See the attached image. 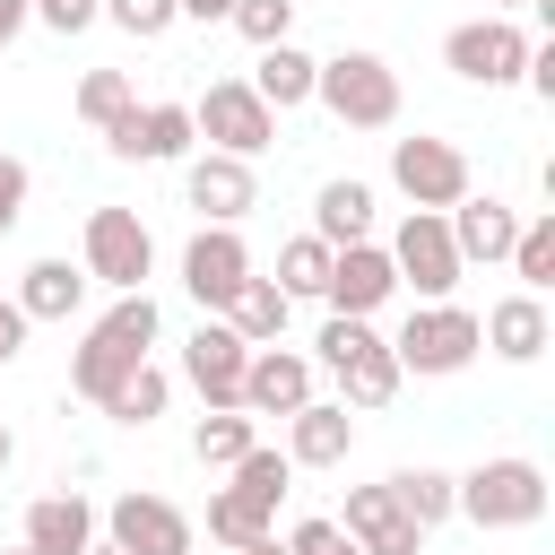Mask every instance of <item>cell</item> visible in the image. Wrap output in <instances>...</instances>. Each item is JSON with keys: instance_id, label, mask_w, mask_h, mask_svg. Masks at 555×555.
<instances>
[{"instance_id": "24", "label": "cell", "mask_w": 555, "mask_h": 555, "mask_svg": "<svg viewBox=\"0 0 555 555\" xmlns=\"http://www.w3.org/2000/svg\"><path fill=\"white\" fill-rule=\"evenodd\" d=\"M312 52H295V43H260V69H251V95L269 104V113H295V104H312Z\"/></svg>"}, {"instance_id": "8", "label": "cell", "mask_w": 555, "mask_h": 555, "mask_svg": "<svg viewBox=\"0 0 555 555\" xmlns=\"http://www.w3.org/2000/svg\"><path fill=\"white\" fill-rule=\"evenodd\" d=\"M191 130L217 147V156H260L278 139V113L251 95V78H208V95L191 104Z\"/></svg>"}, {"instance_id": "20", "label": "cell", "mask_w": 555, "mask_h": 555, "mask_svg": "<svg viewBox=\"0 0 555 555\" xmlns=\"http://www.w3.org/2000/svg\"><path fill=\"white\" fill-rule=\"evenodd\" d=\"M338 529H347V538H356L364 555H416V546H425V529H416V520H408V512L390 503V486H356V494H347V520H338Z\"/></svg>"}, {"instance_id": "32", "label": "cell", "mask_w": 555, "mask_h": 555, "mask_svg": "<svg viewBox=\"0 0 555 555\" xmlns=\"http://www.w3.org/2000/svg\"><path fill=\"white\" fill-rule=\"evenodd\" d=\"M321 278H330V243L321 234H295L278 251V295H321Z\"/></svg>"}, {"instance_id": "29", "label": "cell", "mask_w": 555, "mask_h": 555, "mask_svg": "<svg viewBox=\"0 0 555 555\" xmlns=\"http://www.w3.org/2000/svg\"><path fill=\"white\" fill-rule=\"evenodd\" d=\"M165 399H173V382H165L156 364H139V373H121V382H113L95 408H104L113 425H156V416H165Z\"/></svg>"}, {"instance_id": "16", "label": "cell", "mask_w": 555, "mask_h": 555, "mask_svg": "<svg viewBox=\"0 0 555 555\" xmlns=\"http://www.w3.org/2000/svg\"><path fill=\"white\" fill-rule=\"evenodd\" d=\"M243 278H251V251H243L234 225H199V234L182 243V286H191L199 312H225V295H234Z\"/></svg>"}, {"instance_id": "21", "label": "cell", "mask_w": 555, "mask_h": 555, "mask_svg": "<svg viewBox=\"0 0 555 555\" xmlns=\"http://www.w3.org/2000/svg\"><path fill=\"white\" fill-rule=\"evenodd\" d=\"M17 546H35V555H87L95 546V503L87 494H35Z\"/></svg>"}, {"instance_id": "10", "label": "cell", "mask_w": 555, "mask_h": 555, "mask_svg": "<svg viewBox=\"0 0 555 555\" xmlns=\"http://www.w3.org/2000/svg\"><path fill=\"white\" fill-rule=\"evenodd\" d=\"M390 182L408 208H460L468 199V156L451 139H390Z\"/></svg>"}, {"instance_id": "19", "label": "cell", "mask_w": 555, "mask_h": 555, "mask_svg": "<svg viewBox=\"0 0 555 555\" xmlns=\"http://www.w3.org/2000/svg\"><path fill=\"white\" fill-rule=\"evenodd\" d=\"M356 451V416L338 408V399H304L295 416H286V460L295 468H338Z\"/></svg>"}, {"instance_id": "41", "label": "cell", "mask_w": 555, "mask_h": 555, "mask_svg": "<svg viewBox=\"0 0 555 555\" xmlns=\"http://www.w3.org/2000/svg\"><path fill=\"white\" fill-rule=\"evenodd\" d=\"M17 35H26V0H0V52H9Z\"/></svg>"}, {"instance_id": "25", "label": "cell", "mask_w": 555, "mask_h": 555, "mask_svg": "<svg viewBox=\"0 0 555 555\" xmlns=\"http://www.w3.org/2000/svg\"><path fill=\"white\" fill-rule=\"evenodd\" d=\"M78 304H87V269H69V260H35L17 278V312L26 321H69Z\"/></svg>"}, {"instance_id": "4", "label": "cell", "mask_w": 555, "mask_h": 555, "mask_svg": "<svg viewBox=\"0 0 555 555\" xmlns=\"http://www.w3.org/2000/svg\"><path fill=\"white\" fill-rule=\"evenodd\" d=\"M477 312H460L451 295L442 304H416L408 321H399V338H390V356H399V373H416V382H451V373H468L477 364Z\"/></svg>"}, {"instance_id": "28", "label": "cell", "mask_w": 555, "mask_h": 555, "mask_svg": "<svg viewBox=\"0 0 555 555\" xmlns=\"http://www.w3.org/2000/svg\"><path fill=\"white\" fill-rule=\"evenodd\" d=\"M251 442H260L251 408H208V416L191 425V460H199V468H234V460H243Z\"/></svg>"}, {"instance_id": "46", "label": "cell", "mask_w": 555, "mask_h": 555, "mask_svg": "<svg viewBox=\"0 0 555 555\" xmlns=\"http://www.w3.org/2000/svg\"><path fill=\"white\" fill-rule=\"evenodd\" d=\"M494 9H529V0H494Z\"/></svg>"}, {"instance_id": "31", "label": "cell", "mask_w": 555, "mask_h": 555, "mask_svg": "<svg viewBox=\"0 0 555 555\" xmlns=\"http://www.w3.org/2000/svg\"><path fill=\"white\" fill-rule=\"evenodd\" d=\"M512 278H520L529 295L555 286V217H520V234H512Z\"/></svg>"}, {"instance_id": "35", "label": "cell", "mask_w": 555, "mask_h": 555, "mask_svg": "<svg viewBox=\"0 0 555 555\" xmlns=\"http://www.w3.org/2000/svg\"><path fill=\"white\" fill-rule=\"evenodd\" d=\"M95 17H113V26L139 35V43H156V35L173 26V0H95Z\"/></svg>"}, {"instance_id": "45", "label": "cell", "mask_w": 555, "mask_h": 555, "mask_svg": "<svg viewBox=\"0 0 555 555\" xmlns=\"http://www.w3.org/2000/svg\"><path fill=\"white\" fill-rule=\"evenodd\" d=\"M338 555H364V546H356V538H347V546H338Z\"/></svg>"}, {"instance_id": "12", "label": "cell", "mask_w": 555, "mask_h": 555, "mask_svg": "<svg viewBox=\"0 0 555 555\" xmlns=\"http://www.w3.org/2000/svg\"><path fill=\"white\" fill-rule=\"evenodd\" d=\"M243 364H251V347H243L217 312L182 338V382L199 390V408H243Z\"/></svg>"}, {"instance_id": "13", "label": "cell", "mask_w": 555, "mask_h": 555, "mask_svg": "<svg viewBox=\"0 0 555 555\" xmlns=\"http://www.w3.org/2000/svg\"><path fill=\"white\" fill-rule=\"evenodd\" d=\"M191 104H130L121 121H104V147L121 156V165H173V156H191Z\"/></svg>"}, {"instance_id": "9", "label": "cell", "mask_w": 555, "mask_h": 555, "mask_svg": "<svg viewBox=\"0 0 555 555\" xmlns=\"http://www.w3.org/2000/svg\"><path fill=\"white\" fill-rule=\"evenodd\" d=\"M78 269L104 278L113 295L147 286V269H156V234L139 225V208H87V260H78Z\"/></svg>"}, {"instance_id": "26", "label": "cell", "mask_w": 555, "mask_h": 555, "mask_svg": "<svg viewBox=\"0 0 555 555\" xmlns=\"http://www.w3.org/2000/svg\"><path fill=\"white\" fill-rule=\"evenodd\" d=\"M312 234H321L330 251H338V243H364V234H373V182H321Z\"/></svg>"}, {"instance_id": "6", "label": "cell", "mask_w": 555, "mask_h": 555, "mask_svg": "<svg viewBox=\"0 0 555 555\" xmlns=\"http://www.w3.org/2000/svg\"><path fill=\"white\" fill-rule=\"evenodd\" d=\"M390 251V269H399V286H416V304H442L451 286H460V243H451V217L442 208H408L399 217V234L382 243Z\"/></svg>"}, {"instance_id": "36", "label": "cell", "mask_w": 555, "mask_h": 555, "mask_svg": "<svg viewBox=\"0 0 555 555\" xmlns=\"http://www.w3.org/2000/svg\"><path fill=\"white\" fill-rule=\"evenodd\" d=\"M26 17H43L52 35H78V26H95V0H26Z\"/></svg>"}, {"instance_id": "43", "label": "cell", "mask_w": 555, "mask_h": 555, "mask_svg": "<svg viewBox=\"0 0 555 555\" xmlns=\"http://www.w3.org/2000/svg\"><path fill=\"white\" fill-rule=\"evenodd\" d=\"M9 451H17V442H9V425H0V468H9Z\"/></svg>"}, {"instance_id": "11", "label": "cell", "mask_w": 555, "mask_h": 555, "mask_svg": "<svg viewBox=\"0 0 555 555\" xmlns=\"http://www.w3.org/2000/svg\"><path fill=\"white\" fill-rule=\"evenodd\" d=\"M390 295H399V269H390V251H382L373 234L330 251V278H321V304H330V312H356V321H373Z\"/></svg>"}, {"instance_id": "17", "label": "cell", "mask_w": 555, "mask_h": 555, "mask_svg": "<svg viewBox=\"0 0 555 555\" xmlns=\"http://www.w3.org/2000/svg\"><path fill=\"white\" fill-rule=\"evenodd\" d=\"M312 399V356H295V347H251V364H243V408L251 416H295Z\"/></svg>"}, {"instance_id": "44", "label": "cell", "mask_w": 555, "mask_h": 555, "mask_svg": "<svg viewBox=\"0 0 555 555\" xmlns=\"http://www.w3.org/2000/svg\"><path fill=\"white\" fill-rule=\"evenodd\" d=\"M87 555H121V546H113V538H104V546H87Z\"/></svg>"}, {"instance_id": "34", "label": "cell", "mask_w": 555, "mask_h": 555, "mask_svg": "<svg viewBox=\"0 0 555 555\" xmlns=\"http://www.w3.org/2000/svg\"><path fill=\"white\" fill-rule=\"evenodd\" d=\"M243 43H286V26H295V0H234V17H225Z\"/></svg>"}, {"instance_id": "14", "label": "cell", "mask_w": 555, "mask_h": 555, "mask_svg": "<svg viewBox=\"0 0 555 555\" xmlns=\"http://www.w3.org/2000/svg\"><path fill=\"white\" fill-rule=\"evenodd\" d=\"M104 538L121 546V555H191V512L182 503H165V494H121L113 512H104Z\"/></svg>"}, {"instance_id": "2", "label": "cell", "mask_w": 555, "mask_h": 555, "mask_svg": "<svg viewBox=\"0 0 555 555\" xmlns=\"http://www.w3.org/2000/svg\"><path fill=\"white\" fill-rule=\"evenodd\" d=\"M451 512H468L477 529H538L546 520V468L503 451V460H477L460 486H451Z\"/></svg>"}, {"instance_id": "1", "label": "cell", "mask_w": 555, "mask_h": 555, "mask_svg": "<svg viewBox=\"0 0 555 555\" xmlns=\"http://www.w3.org/2000/svg\"><path fill=\"white\" fill-rule=\"evenodd\" d=\"M156 330H165V312H156V295H147V286L113 295V312H104V321L78 338V356H69V390H78V399H104L121 373H139V364H147Z\"/></svg>"}, {"instance_id": "3", "label": "cell", "mask_w": 555, "mask_h": 555, "mask_svg": "<svg viewBox=\"0 0 555 555\" xmlns=\"http://www.w3.org/2000/svg\"><path fill=\"white\" fill-rule=\"evenodd\" d=\"M321 364H330L338 390H347L338 408H390L399 382H408L399 356H390V338H382L373 321H356V312H330V321H321Z\"/></svg>"}, {"instance_id": "37", "label": "cell", "mask_w": 555, "mask_h": 555, "mask_svg": "<svg viewBox=\"0 0 555 555\" xmlns=\"http://www.w3.org/2000/svg\"><path fill=\"white\" fill-rule=\"evenodd\" d=\"M338 546H347L338 520H295V538H286V555H338Z\"/></svg>"}, {"instance_id": "18", "label": "cell", "mask_w": 555, "mask_h": 555, "mask_svg": "<svg viewBox=\"0 0 555 555\" xmlns=\"http://www.w3.org/2000/svg\"><path fill=\"white\" fill-rule=\"evenodd\" d=\"M477 338H486L503 364H538V356H546V338H555V321H546V295H529V286H520V295H503V304L477 321Z\"/></svg>"}, {"instance_id": "47", "label": "cell", "mask_w": 555, "mask_h": 555, "mask_svg": "<svg viewBox=\"0 0 555 555\" xmlns=\"http://www.w3.org/2000/svg\"><path fill=\"white\" fill-rule=\"evenodd\" d=\"M9 555H35V546H9Z\"/></svg>"}, {"instance_id": "15", "label": "cell", "mask_w": 555, "mask_h": 555, "mask_svg": "<svg viewBox=\"0 0 555 555\" xmlns=\"http://www.w3.org/2000/svg\"><path fill=\"white\" fill-rule=\"evenodd\" d=\"M182 199L199 208V225H234L243 208H260V173H251V156H191L182 165Z\"/></svg>"}, {"instance_id": "33", "label": "cell", "mask_w": 555, "mask_h": 555, "mask_svg": "<svg viewBox=\"0 0 555 555\" xmlns=\"http://www.w3.org/2000/svg\"><path fill=\"white\" fill-rule=\"evenodd\" d=\"M130 104H139V95H130V78H121V69H87V78H78V121H95V130H104V121H121Z\"/></svg>"}, {"instance_id": "7", "label": "cell", "mask_w": 555, "mask_h": 555, "mask_svg": "<svg viewBox=\"0 0 555 555\" xmlns=\"http://www.w3.org/2000/svg\"><path fill=\"white\" fill-rule=\"evenodd\" d=\"M442 69L468 78V87H512V78L529 69V35H520L503 9H494V17H468V26L442 35Z\"/></svg>"}, {"instance_id": "22", "label": "cell", "mask_w": 555, "mask_h": 555, "mask_svg": "<svg viewBox=\"0 0 555 555\" xmlns=\"http://www.w3.org/2000/svg\"><path fill=\"white\" fill-rule=\"evenodd\" d=\"M442 217H451V243H460V260H486V269H494V260H512L520 208H503L494 191H486V199L468 191V199H460V208H442Z\"/></svg>"}, {"instance_id": "38", "label": "cell", "mask_w": 555, "mask_h": 555, "mask_svg": "<svg viewBox=\"0 0 555 555\" xmlns=\"http://www.w3.org/2000/svg\"><path fill=\"white\" fill-rule=\"evenodd\" d=\"M26 182H35V173H26L17 156H0V234H9L17 217H26Z\"/></svg>"}, {"instance_id": "40", "label": "cell", "mask_w": 555, "mask_h": 555, "mask_svg": "<svg viewBox=\"0 0 555 555\" xmlns=\"http://www.w3.org/2000/svg\"><path fill=\"white\" fill-rule=\"evenodd\" d=\"M173 17H199V26H225L234 0H173Z\"/></svg>"}, {"instance_id": "30", "label": "cell", "mask_w": 555, "mask_h": 555, "mask_svg": "<svg viewBox=\"0 0 555 555\" xmlns=\"http://www.w3.org/2000/svg\"><path fill=\"white\" fill-rule=\"evenodd\" d=\"M382 486H390V503H399L416 529H434V520H451V486H460V477H451V468H399V477H382Z\"/></svg>"}, {"instance_id": "23", "label": "cell", "mask_w": 555, "mask_h": 555, "mask_svg": "<svg viewBox=\"0 0 555 555\" xmlns=\"http://www.w3.org/2000/svg\"><path fill=\"white\" fill-rule=\"evenodd\" d=\"M286 312H295V295H278V278H243L217 321H225L243 347H278V338H286Z\"/></svg>"}, {"instance_id": "42", "label": "cell", "mask_w": 555, "mask_h": 555, "mask_svg": "<svg viewBox=\"0 0 555 555\" xmlns=\"http://www.w3.org/2000/svg\"><path fill=\"white\" fill-rule=\"evenodd\" d=\"M225 555H286L278 538H251V546H225Z\"/></svg>"}, {"instance_id": "27", "label": "cell", "mask_w": 555, "mask_h": 555, "mask_svg": "<svg viewBox=\"0 0 555 555\" xmlns=\"http://www.w3.org/2000/svg\"><path fill=\"white\" fill-rule=\"evenodd\" d=\"M269 520H278V503L251 494V486H217L208 494V538L217 546H251V538H269Z\"/></svg>"}, {"instance_id": "5", "label": "cell", "mask_w": 555, "mask_h": 555, "mask_svg": "<svg viewBox=\"0 0 555 555\" xmlns=\"http://www.w3.org/2000/svg\"><path fill=\"white\" fill-rule=\"evenodd\" d=\"M312 104H330L347 130H390L399 121V69L382 52H338L312 69Z\"/></svg>"}, {"instance_id": "39", "label": "cell", "mask_w": 555, "mask_h": 555, "mask_svg": "<svg viewBox=\"0 0 555 555\" xmlns=\"http://www.w3.org/2000/svg\"><path fill=\"white\" fill-rule=\"evenodd\" d=\"M26 330H35V321H26V312H17V295H9V304H0V373L26 356Z\"/></svg>"}]
</instances>
